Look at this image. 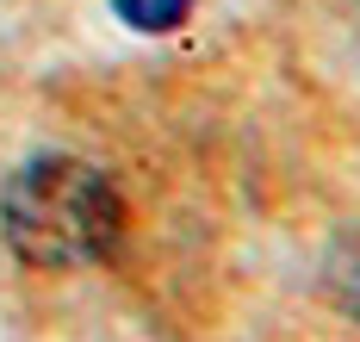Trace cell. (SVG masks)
Returning a JSON list of instances; mask_svg holds the SVG:
<instances>
[{"mask_svg":"<svg viewBox=\"0 0 360 342\" xmlns=\"http://www.w3.org/2000/svg\"><path fill=\"white\" fill-rule=\"evenodd\" d=\"M0 236L25 267H94L124 236V199L81 156H32L0 187Z\"/></svg>","mask_w":360,"mask_h":342,"instance_id":"obj_1","label":"cell"},{"mask_svg":"<svg viewBox=\"0 0 360 342\" xmlns=\"http://www.w3.org/2000/svg\"><path fill=\"white\" fill-rule=\"evenodd\" d=\"M323 293L348 317H360V224L335 236V249H329V262H323Z\"/></svg>","mask_w":360,"mask_h":342,"instance_id":"obj_2","label":"cell"},{"mask_svg":"<svg viewBox=\"0 0 360 342\" xmlns=\"http://www.w3.org/2000/svg\"><path fill=\"white\" fill-rule=\"evenodd\" d=\"M112 13L131 32H174L180 19L193 13V0H112Z\"/></svg>","mask_w":360,"mask_h":342,"instance_id":"obj_3","label":"cell"}]
</instances>
